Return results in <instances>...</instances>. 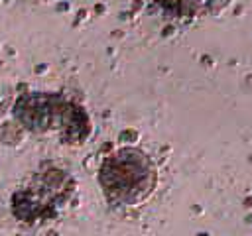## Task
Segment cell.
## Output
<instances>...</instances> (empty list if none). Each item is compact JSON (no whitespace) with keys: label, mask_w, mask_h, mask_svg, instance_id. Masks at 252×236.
Segmentation results:
<instances>
[{"label":"cell","mask_w":252,"mask_h":236,"mask_svg":"<svg viewBox=\"0 0 252 236\" xmlns=\"http://www.w3.org/2000/svg\"><path fill=\"white\" fill-rule=\"evenodd\" d=\"M158 173L148 157L138 148H120L104 157L98 183L108 203L116 206H136L144 203L156 189Z\"/></svg>","instance_id":"obj_1"},{"label":"cell","mask_w":252,"mask_h":236,"mask_svg":"<svg viewBox=\"0 0 252 236\" xmlns=\"http://www.w3.org/2000/svg\"><path fill=\"white\" fill-rule=\"evenodd\" d=\"M67 175L53 167L37 169L12 193V212L20 222L37 224L49 220L67 201Z\"/></svg>","instance_id":"obj_2"}]
</instances>
